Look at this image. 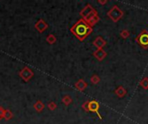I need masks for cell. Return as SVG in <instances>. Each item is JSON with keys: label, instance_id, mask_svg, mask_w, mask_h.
<instances>
[{"label": "cell", "instance_id": "277c9868", "mask_svg": "<svg viewBox=\"0 0 148 124\" xmlns=\"http://www.w3.org/2000/svg\"><path fill=\"white\" fill-rule=\"evenodd\" d=\"M137 43L144 49H148V31L147 29L142 30L140 35H138L135 38Z\"/></svg>", "mask_w": 148, "mask_h": 124}, {"label": "cell", "instance_id": "44dd1931", "mask_svg": "<svg viewBox=\"0 0 148 124\" xmlns=\"http://www.w3.org/2000/svg\"><path fill=\"white\" fill-rule=\"evenodd\" d=\"M82 108L86 112H88V101H86V102L82 105Z\"/></svg>", "mask_w": 148, "mask_h": 124}, {"label": "cell", "instance_id": "5bb4252c", "mask_svg": "<svg viewBox=\"0 0 148 124\" xmlns=\"http://www.w3.org/2000/svg\"><path fill=\"white\" fill-rule=\"evenodd\" d=\"M62 102L66 106H69V104H72L73 100H72V98H71V97H70V96L66 95V96H64V97L62 98Z\"/></svg>", "mask_w": 148, "mask_h": 124}, {"label": "cell", "instance_id": "4fadbf2b", "mask_svg": "<svg viewBox=\"0 0 148 124\" xmlns=\"http://www.w3.org/2000/svg\"><path fill=\"white\" fill-rule=\"evenodd\" d=\"M99 21H100V16H98V15H95L94 17H92L89 21H88L87 22V23L91 27V28H93L95 24H97L98 22H99Z\"/></svg>", "mask_w": 148, "mask_h": 124}, {"label": "cell", "instance_id": "d6986e66", "mask_svg": "<svg viewBox=\"0 0 148 124\" xmlns=\"http://www.w3.org/2000/svg\"><path fill=\"white\" fill-rule=\"evenodd\" d=\"M120 35H121V37L123 38V39H127V38L130 36V32H129V30H127V29H123V30L121 31Z\"/></svg>", "mask_w": 148, "mask_h": 124}, {"label": "cell", "instance_id": "8fae6325", "mask_svg": "<svg viewBox=\"0 0 148 124\" xmlns=\"http://www.w3.org/2000/svg\"><path fill=\"white\" fill-rule=\"evenodd\" d=\"M114 93L116 94V96H117L118 98H124V97L127 95V90H126L123 86L121 85V86H119V87L115 90Z\"/></svg>", "mask_w": 148, "mask_h": 124}, {"label": "cell", "instance_id": "7c38bea8", "mask_svg": "<svg viewBox=\"0 0 148 124\" xmlns=\"http://www.w3.org/2000/svg\"><path fill=\"white\" fill-rule=\"evenodd\" d=\"M44 108H45V105H44V104L42 102V101H36V104H34V109L37 111V112H41V111H42L43 110H44Z\"/></svg>", "mask_w": 148, "mask_h": 124}, {"label": "cell", "instance_id": "9c48e42d", "mask_svg": "<svg viewBox=\"0 0 148 124\" xmlns=\"http://www.w3.org/2000/svg\"><path fill=\"white\" fill-rule=\"evenodd\" d=\"M93 45L95 47H97V49L99 48H103V47H105L107 45V41L101 37V36H97L95 38V40L93 41Z\"/></svg>", "mask_w": 148, "mask_h": 124}, {"label": "cell", "instance_id": "6da1fadb", "mask_svg": "<svg viewBox=\"0 0 148 124\" xmlns=\"http://www.w3.org/2000/svg\"><path fill=\"white\" fill-rule=\"evenodd\" d=\"M71 33L81 41L85 40L93 31V28H91L82 18L77 21V22L73 25L70 28Z\"/></svg>", "mask_w": 148, "mask_h": 124}, {"label": "cell", "instance_id": "ffe728a7", "mask_svg": "<svg viewBox=\"0 0 148 124\" xmlns=\"http://www.w3.org/2000/svg\"><path fill=\"white\" fill-rule=\"evenodd\" d=\"M56 108H57V105L55 102H50L48 104V109L49 110H55Z\"/></svg>", "mask_w": 148, "mask_h": 124}, {"label": "cell", "instance_id": "ba28073f", "mask_svg": "<svg viewBox=\"0 0 148 124\" xmlns=\"http://www.w3.org/2000/svg\"><path fill=\"white\" fill-rule=\"evenodd\" d=\"M35 28L37 29V31H38V32L42 33V32H44V31L48 28V24L45 22V21H44V20L40 19V20H39L36 24H35Z\"/></svg>", "mask_w": 148, "mask_h": 124}, {"label": "cell", "instance_id": "52a82bcc", "mask_svg": "<svg viewBox=\"0 0 148 124\" xmlns=\"http://www.w3.org/2000/svg\"><path fill=\"white\" fill-rule=\"evenodd\" d=\"M93 55L99 60V61H102L106 57H107V53L103 48H99L96 49Z\"/></svg>", "mask_w": 148, "mask_h": 124}, {"label": "cell", "instance_id": "603a6c76", "mask_svg": "<svg viewBox=\"0 0 148 124\" xmlns=\"http://www.w3.org/2000/svg\"><path fill=\"white\" fill-rule=\"evenodd\" d=\"M98 3L101 5H104L108 3V0H98Z\"/></svg>", "mask_w": 148, "mask_h": 124}, {"label": "cell", "instance_id": "5b68a950", "mask_svg": "<svg viewBox=\"0 0 148 124\" xmlns=\"http://www.w3.org/2000/svg\"><path fill=\"white\" fill-rule=\"evenodd\" d=\"M100 110V104L96 101V100H92V101H88V112H93L95 113L98 117L101 120L102 117L99 112Z\"/></svg>", "mask_w": 148, "mask_h": 124}, {"label": "cell", "instance_id": "9a60e30c", "mask_svg": "<svg viewBox=\"0 0 148 124\" xmlns=\"http://www.w3.org/2000/svg\"><path fill=\"white\" fill-rule=\"evenodd\" d=\"M46 41H47V42L49 43V44H54V43H56V37L53 35V34H50V35H49L47 37H46Z\"/></svg>", "mask_w": 148, "mask_h": 124}, {"label": "cell", "instance_id": "30bf717a", "mask_svg": "<svg viewBox=\"0 0 148 124\" xmlns=\"http://www.w3.org/2000/svg\"><path fill=\"white\" fill-rule=\"evenodd\" d=\"M75 88H76L79 91H84L87 89V87H88V84H87V82H86L84 79H79V80L75 83Z\"/></svg>", "mask_w": 148, "mask_h": 124}, {"label": "cell", "instance_id": "7402d4cb", "mask_svg": "<svg viewBox=\"0 0 148 124\" xmlns=\"http://www.w3.org/2000/svg\"><path fill=\"white\" fill-rule=\"evenodd\" d=\"M4 111H5V110H4L2 106H0V119H3V118Z\"/></svg>", "mask_w": 148, "mask_h": 124}, {"label": "cell", "instance_id": "e0dca14e", "mask_svg": "<svg viewBox=\"0 0 148 124\" xmlns=\"http://www.w3.org/2000/svg\"><path fill=\"white\" fill-rule=\"evenodd\" d=\"M12 117H13V113L11 112V110H5L4 115H3V118H4L6 121H9V120H10Z\"/></svg>", "mask_w": 148, "mask_h": 124}, {"label": "cell", "instance_id": "3957f363", "mask_svg": "<svg viewBox=\"0 0 148 124\" xmlns=\"http://www.w3.org/2000/svg\"><path fill=\"white\" fill-rule=\"evenodd\" d=\"M81 16L82 17V19L87 22L88 21H89L92 17H94L95 15H98L96 9L92 7L91 4H87L80 12Z\"/></svg>", "mask_w": 148, "mask_h": 124}, {"label": "cell", "instance_id": "7a4b0ae2", "mask_svg": "<svg viewBox=\"0 0 148 124\" xmlns=\"http://www.w3.org/2000/svg\"><path fill=\"white\" fill-rule=\"evenodd\" d=\"M107 16L114 22H119L124 16V11L120 9L118 5H114L107 13Z\"/></svg>", "mask_w": 148, "mask_h": 124}, {"label": "cell", "instance_id": "8992f818", "mask_svg": "<svg viewBox=\"0 0 148 124\" xmlns=\"http://www.w3.org/2000/svg\"><path fill=\"white\" fill-rule=\"evenodd\" d=\"M19 76H20L25 82H28V81L30 80V79L34 76V73H33L32 70L29 69V67H24V68H23V69L19 72Z\"/></svg>", "mask_w": 148, "mask_h": 124}, {"label": "cell", "instance_id": "ac0fdd59", "mask_svg": "<svg viewBox=\"0 0 148 124\" xmlns=\"http://www.w3.org/2000/svg\"><path fill=\"white\" fill-rule=\"evenodd\" d=\"M90 81H91V83H92L93 85H97V84H99V83H100V81H101V78H100L98 75L94 74V75L90 78Z\"/></svg>", "mask_w": 148, "mask_h": 124}, {"label": "cell", "instance_id": "2e32d148", "mask_svg": "<svg viewBox=\"0 0 148 124\" xmlns=\"http://www.w3.org/2000/svg\"><path fill=\"white\" fill-rule=\"evenodd\" d=\"M140 86L144 89V90H148V78L147 77H144L140 83Z\"/></svg>", "mask_w": 148, "mask_h": 124}]
</instances>
